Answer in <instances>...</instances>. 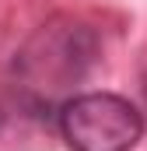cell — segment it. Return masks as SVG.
I'll return each mask as SVG.
<instances>
[{
  "label": "cell",
  "mask_w": 147,
  "mask_h": 151,
  "mask_svg": "<svg viewBox=\"0 0 147 151\" xmlns=\"http://www.w3.org/2000/svg\"><path fill=\"white\" fill-rule=\"evenodd\" d=\"M144 99H147V74H144Z\"/></svg>",
  "instance_id": "3957f363"
},
{
  "label": "cell",
  "mask_w": 147,
  "mask_h": 151,
  "mask_svg": "<svg viewBox=\"0 0 147 151\" xmlns=\"http://www.w3.org/2000/svg\"><path fill=\"white\" fill-rule=\"evenodd\" d=\"M60 130L70 151H133L144 134V116L123 95L88 91L60 106Z\"/></svg>",
  "instance_id": "7a4b0ae2"
},
{
  "label": "cell",
  "mask_w": 147,
  "mask_h": 151,
  "mask_svg": "<svg viewBox=\"0 0 147 151\" xmlns=\"http://www.w3.org/2000/svg\"><path fill=\"white\" fill-rule=\"evenodd\" d=\"M98 60V35L91 25L70 14H56L39 25L14 56V77L21 95L35 106H63L74 99V88L91 74Z\"/></svg>",
  "instance_id": "6da1fadb"
}]
</instances>
